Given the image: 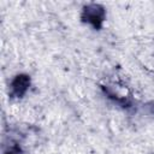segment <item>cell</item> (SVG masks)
<instances>
[{"mask_svg": "<svg viewBox=\"0 0 154 154\" xmlns=\"http://www.w3.org/2000/svg\"><path fill=\"white\" fill-rule=\"evenodd\" d=\"M30 84V78L26 75H18L11 83V94L16 97H20L25 94Z\"/></svg>", "mask_w": 154, "mask_h": 154, "instance_id": "obj_2", "label": "cell"}, {"mask_svg": "<svg viewBox=\"0 0 154 154\" xmlns=\"http://www.w3.org/2000/svg\"><path fill=\"white\" fill-rule=\"evenodd\" d=\"M6 154H18V152H17V150H10V152H7Z\"/></svg>", "mask_w": 154, "mask_h": 154, "instance_id": "obj_3", "label": "cell"}, {"mask_svg": "<svg viewBox=\"0 0 154 154\" xmlns=\"http://www.w3.org/2000/svg\"><path fill=\"white\" fill-rule=\"evenodd\" d=\"M83 17L94 28H100L101 23L103 20V17H105V11L101 6L91 4V5L85 7V10L83 12Z\"/></svg>", "mask_w": 154, "mask_h": 154, "instance_id": "obj_1", "label": "cell"}]
</instances>
